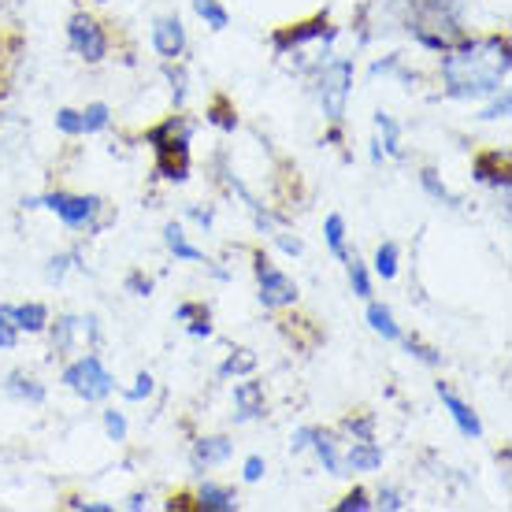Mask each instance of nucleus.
Wrapping results in <instances>:
<instances>
[{
	"label": "nucleus",
	"mask_w": 512,
	"mask_h": 512,
	"mask_svg": "<svg viewBox=\"0 0 512 512\" xmlns=\"http://www.w3.org/2000/svg\"><path fill=\"white\" fill-rule=\"evenodd\" d=\"M401 346L409 349L412 357L420 360V364H427V368H442V353H438L435 346H427V342H420L416 334H401Z\"/></svg>",
	"instance_id": "nucleus-29"
},
{
	"label": "nucleus",
	"mask_w": 512,
	"mask_h": 512,
	"mask_svg": "<svg viewBox=\"0 0 512 512\" xmlns=\"http://www.w3.org/2000/svg\"><path fill=\"white\" fill-rule=\"evenodd\" d=\"M312 438H316V427H297L294 435H290V453H305V449H312Z\"/></svg>",
	"instance_id": "nucleus-42"
},
{
	"label": "nucleus",
	"mask_w": 512,
	"mask_h": 512,
	"mask_svg": "<svg viewBox=\"0 0 512 512\" xmlns=\"http://www.w3.org/2000/svg\"><path fill=\"white\" fill-rule=\"evenodd\" d=\"M375 509H386V512H401L409 501H405V494L401 490H394V487H383L379 494H375V501H372Z\"/></svg>",
	"instance_id": "nucleus-36"
},
{
	"label": "nucleus",
	"mask_w": 512,
	"mask_h": 512,
	"mask_svg": "<svg viewBox=\"0 0 512 512\" xmlns=\"http://www.w3.org/2000/svg\"><path fill=\"white\" fill-rule=\"evenodd\" d=\"M386 461L383 446L375 442V438H353L346 446V453H342V464H346V475L357 472V475H372L379 472Z\"/></svg>",
	"instance_id": "nucleus-12"
},
{
	"label": "nucleus",
	"mask_w": 512,
	"mask_h": 512,
	"mask_svg": "<svg viewBox=\"0 0 512 512\" xmlns=\"http://www.w3.org/2000/svg\"><path fill=\"white\" fill-rule=\"evenodd\" d=\"M375 130H379V145H383V153H390V156H405V149H401V123H397L390 112H375Z\"/></svg>",
	"instance_id": "nucleus-20"
},
{
	"label": "nucleus",
	"mask_w": 512,
	"mask_h": 512,
	"mask_svg": "<svg viewBox=\"0 0 512 512\" xmlns=\"http://www.w3.org/2000/svg\"><path fill=\"white\" fill-rule=\"evenodd\" d=\"M509 108H512L509 90H501V93H494V97H490V104L479 112V119H505V116H509Z\"/></svg>",
	"instance_id": "nucleus-37"
},
{
	"label": "nucleus",
	"mask_w": 512,
	"mask_h": 512,
	"mask_svg": "<svg viewBox=\"0 0 512 512\" xmlns=\"http://www.w3.org/2000/svg\"><path fill=\"white\" fill-rule=\"evenodd\" d=\"M186 331H190L193 338H212V316H208V308L201 312V316H193V320L186 323Z\"/></svg>",
	"instance_id": "nucleus-43"
},
{
	"label": "nucleus",
	"mask_w": 512,
	"mask_h": 512,
	"mask_svg": "<svg viewBox=\"0 0 512 512\" xmlns=\"http://www.w3.org/2000/svg\"><path fill=\"white\" fill-rule=\"evenodd\" d=\"M167 82H171V93H175V108H182L186 104V71L182 67H167Z\"/></svg>",
	"instance_id": "nucleus-40"
},
{
	"label": "nucleus",
	"mask_w": 512,
	"mask_h": 512,
	"mask_svg": "<svg viewBox=\"0 0 512 512\" xmlns=\"http://www.w3.org/2000/svg\"><path fill=\"white\" fill-rule=\"evenodd\" d=\"M197 509L201 512H234L238 509V494L231 487H219V483H201L197 490Z\"/></svg>",
	"instance_id": "nucleus-18"
},
{
	"label": "nucleus",
	"mask_w": 512,
	"mask_h": 512,
	"mask_svg": "<svg viewBox=\"0 0 512 512\" xmlns=\"http://www.w3.org/2000/svg\"><path fill=\"white\" fill-rule=\"evenodd\" d=\"M67 45H71V52H75L78 60H86V64H101L104 56H108V34H104V26L86 12L71 15V23H67Z\"/></svg>",
	"instance_id": "nucleus-6"
},
{
	"label": "nucleus",
	"mask_w": 512,
	"mask_h": 512,
	"mask_svg": "<svg viewBox=\"0 0 512 512\" xmlns=\"http://www.w3.org/2000/svg\"><path fill=\"white\" fill-rule=\"evenodd\" d=\"M253 372H256V353H253V349H234L231 357L216 368L219 379H242V375H253Z\"/></svg>",
	"instance_id": "nucleus-23"
},
{
	"label": "nucleus",
	"mask_w": 512,
	"mask_h": 512,
	"mask_svg": "<svg viewBox=\"0 0 512 512\" xmlns=\"http://www.w3.org/2000/svg\"><path fill=\"white\" fill-rule=\"evenodd\" d=\"M56 130L64 138H82V112L78 108H60L56 112Z\"/></svg>",
	"instance_id": "nucleus-32"
},
{
	"label": "nucleus",
	"mask_w": 512,
	"mask_h": 512,
	"mask_svg": "<svg viewBox=\"0 0 512 512\" xmlns=\"http://www.w3.org/2000/svg\"><path fill=\"white\" fill-rule=\"evenodd\" d=\"M264 472H268V461H264L260 453H249V457H245V464H242L245 483H260V479H264Z\"/></svg>",
	"instance_id": "nucleus-38"
},
{
	"label": "nucleus",
	"mask_w": 512,
	"mask_h": 512,
	"mask_svg": "<svg viewBox=\"0 0 512 512\" xmlns=\"http://www.w3.org/2000/svg\"><path fill=\"white\" fill-rule=\"evenodd\" d=\"M234 409L238 423H249V420H264V409H268V401H264V383H256V379H245V383H234Z\"/></svg>",
	"instance_id": "nucleus-13"
},
{
	"label": "nucleus",
	"mask_w": 512,
	"mask_h": 512,
	"mask_svg": "<svg viewBox=\"0 0 512 512\" xmlns=\"http://www.w3.org/2000/svg\"><path fill=\"white\" fill-rule=\"evenodd\" d=\"M475 179L501 190V197H509V167H505V156L501 153L479 156V160H475Z\"/></svg>",
	"instance_id": "nucleus-16"
},
{
	"label": "nucleus",
	"mask_w": 512,
	"mask_h": 512,
	"mask_svg": "<svg viewBox=\"0 0 512 512\" xmlns=\"http://www.w3.org/2000/svg\"><path fill=\"white\" fill-rule=\"evenodd\" d=\"M271 242L279 245L286 256H301V253H305V242H301V238H290V234H282V231L271 234Z\"/></svg>",
	"instance_id": "nucleus-41"
},
{
	"label": "nucleus",
	"mask_w": 512,
	"mask_h": 512,
	"mask_svg": "<svg viewBox=\"0 0 512 512\" xmlns=\"http://www.w3.org/2000/svg\"><path fill=\"white\" fill-rule=\"evenodd\" d=\"M15 323H19V334H45L49 331V305H41V301L15 305Z\"/></svg>",
	"instance_id": "nucleus-19"
},
{
	"label": "nucleus",
	"mask_w": 512,
	"mask_h": 512,
	"mask_svg": "<svg viewBox=\"0 0 512 512\" xmlns=\"http://www.w3.org/2000/svg\"><path fill=\"white\" fill-rule=\"evenodd\" d=\"M364 316H368V327H372L383 342H401V334H405V331H401V323L394 320L390 305H383V301H372V297H368V312H364Z\"/></svg>",
	"instance_id": "nucleus-17"
},
{
	"label": "nucleus",
	"mask_w": 512,
	"mask_h": 512,
	"mask_svg": "<svg viewBox=\"0 0 512 512\" xmlns=\"http://www.w3.org/2000/svg\"><path fill=\"white\" fill-rule=\"evenodd\" d=\"M312 449H316V457H320L323 472H327V475H346V464H342V442H338V435H334V431H323V427H316Z\"/></svg>",
	"instance_id": "nucleus-15"
},
{
	"label": "nucleus",
	"mask_w": 512,
	"mask_h": 512,
	"mask_svg": "<svg viewBox=\"0 0 512 512\" xmlns=\"http://www.w3.org/2000/svg\"><path fill=\"white\" fill-rule=\"evenodd\" d=\"M201 312H205V305H193V301H182V305L175 308V320H179V323H190L193 316H201Z\"/></svg>",
	"instance_id": "nucleus-46"
},
{
	"label": "nucleus",
	"mask_w": 512,
	"mask_h": 512,
	"mask_svg": "<svg viewBox=\"0 0 512 512\" xmlns=\"http://www.w3.org/2000/svg\"><path fill=\"white\" fill-rule=\"evenodd\" d=\"M323 242H327V249H331V256H338L342 264H346L349 249H346V216H338V212H331V216L323 219Z\"/></svg>",
	"instance_id": "nucleus-21"
},
{
	"label": "nucleus",
	"mask_w": 512,
	"mask_h": 512,
	"mask_svg": "<svg viewBox=\"0 0 512 512\" xmlns=\"http://www.w3.org/2000/svg\"><path fill=\"white\" fill-rule=\"evenodd\" d=\"M334 509H338V512H368V509H375V505H372V494H368V490L353 487L346 498L334 505Z\"/></svg>",
	"instance_id": "nucleus-33"
},
{
	"label": "nucleus",
	"mask_w": 512,
	"mask_h": 512,
	"mask_svg": "<svg viewBox=\"0 0 512 512\" xmlns=\"http://www.w3.org/2000/svg\"><path fill=\"white\" fill-rule=\"evenodd\" d=\"M153 394H156V379L149 372H138L134 386H130V390H123V397H127V401H149Z\"/></svg>",
	"instance_id": "nucleus-35"
},
{
	"label": "nucleus",
	"mask_w": 512,
	"mask_h": 512,
	"mask_svg": "<svg viewBox=\"0 0 512 512\" xmlns=\"http://www.w3.org/2000/svg\"><path fill=\"white\" fill-rule=\"evenodd\" d=\"M342 431H346L349 438H375V416L372 412H364V416H349V420L342 423Z\"/></svg>",
	"instance_id": "nucleus-34"
},
{
	"label": "nucleus",
	"mask_w": 512,
	"mask_h": 512,
	"mask_svg": "<svg viewBox=\"0 0 512 512\" xmlns=\"http://www.w3.org/2000/svg\"><path fill=\"white\" fill-rule=\"evenodd\" d=\"M234 457V442L227 435H208V438H197L190 449V468L197 475L212 472L219 464H227Z\"/></svg>",
	"instance_id": "nucleus-10"
},
{
	"label": "nucleus",
	"mask_w": 512,
	"mask_h": 512,
	"mask_svg": "<svg viewBox=\"0 0 512 512\" xmlns=\"http://www.w3.org/2000/svg\"><path fill=\"white\" fill-rule=\"evenodd\" d=\"M442 78H446V97L453 101H487L494 93L505 90L509 78V38H464L449 52H442L438 64Z\"/></svg>",
	"instance_id": "nucleus-1"
},
{
	"label": "nucleus",
	"mask_w": 512,
	"mask_h": 512,
	"mask_svg": "<svg viewBox=\"0 0 512 512\" xmlns=\"http://www.w3.org/2000/svg\"><path fill=\"white\" fill-rule=\"evenodd\" d=\"M353 75H357V64H353L349 56H327V60L320 64V75H316V97H320L323 119L334 123V127L346 123Z\"/></svg>",
	"instance_id": "nucleus-2"
},
{
	"label": "nucleus",
	"mask_w": 512,
	"mask_h": 512,
	"mask_svg": "<svg viewBox=\"0 0 512 512\" xmlns=\"http://www.w3.org/2000/svg\"><path fill=\"white\" fill-rule=\"evenodd\" d=\"M193 12L201 15L205 26H212V30H227L231 26V12L219 0H193Z\"/></svg>",
	"instance_id": "nucleus-28"
},
{
	"label": "nucleus",
	"mask_w": 512,
	"mask_h": 512,
	"mask_svg": "<svg viewBox=\"0 0 512 512\" xmlns=\"http://www.w3.org/2000/svg\"><path fill=\"white\" fill-rule=\"evenodd\" d=\"M112 123V108L104 101H93L82 108V134H101Z\"/></svg>",
	"instance_id": "nucleus-27"
},
{
	"label": "nucleus",
	"mask_w": 512,
	"mask_h": 512,
	"mask_svg": "<svg viewBox=\"0 0 512 512\" xmlns=\"http://www.w3.org/2000/svg\"><path fill=\"white\" fill-rule=\"evenodd\" d=\"M397 260H401V249H397V242H379V249H375V260H372V271L383 282L397 279Z\"/></svg>",
	"instance_id": "nucleus-24"
},
{
	"label": "nucleus",
	"mask_w": 512,
	"mask_h": 512,
	"mask_svg": "<svg viewBox=\"0 0 512 512\" xmlns=\"http://www.w3.org/2000/svg\"><path fill=\"white\" fill-rule=\"evenodd\" d=\"M60 383H64L67 390H75L86 405H97V401L116 394V375L104 368V360L97 357L93 349L67 364L64 375H60Z\"/></svg>",
	"instance_id": "nucleus-4"
},
{
	"label": "nucleus",
	"mask_w": 512,
	"mask_h": 512,
	"mask_svg": "<svg viewBox=\"0 0 512 512\" xmlns=\"http://www.w3.org/2000/svg\"><path fill=\"white\" fill-rule=\"evenodd\" d=\"M49 334H52V353H67V349H97L101 342V323L97 316H60V320L52 323L49 320Z\"/></svg>",
	"instance_id": "nucleus-7"
},
{
	"label": "nucleus",
	"mask_w": 512,
	"mask_h": 512,
	"mask_svg": "<svg viewBox=\"0 0 512 512\" xmlns=\"http://www.w3.org/2000/svg\"><path fill=\"white\" fill-rule=\"evenodd\" d=\"M123 286H127V294H134V297H149V294H153V279H149V275H141V271H130Z\"/></svg>",
	"instance_id": "nucleus-39"
},
{
	"label": "nucleus",
	"mask_w": 512,
	"mask_h": 512,
	"mask_svg": "<svg viewBox=\"0 0 512 512\" xmlns=\"http://www.w3.org/2000/svg\"><path fill=\"white\" fill-rule=\"evenodd\" d=\"M253 275H256V290H260L256 297H260V305L268 308V312L297 305V282L282 268H275L264 253L253 256Z\"/></svg>",
	"instance_id": "nucleus-5"
},
{
	"label": "nucleus",
	"mask_w": 512,
	"mask_h": 512,
	"mask_svg": "<svg viewBox=\"0 0 512 512\" xmlns=\"http://www.w3.org/2000/svg\"><path fill=\"white\" fill-rule=\"evenodd\" d=\"M4 394L15 397V401H23V405H45L49 390H45V386H41L30 372L15 368V372L4 375Z\"/></svg>",
	"instance_id": "nucleus-14"
},
{
	"label": "nucleus",
	"mask_w": 512,
	"mask_h": 512,
	"mask_svg": "<svg viewBox=\"0 0 512 512\" xmlns=\"http://www.w3.org/2000/svg\"><path fill=\"white\" fill-rule=\"evenodd\" d=\"M435 390H438V397H442V405H446L453 427H457V431H461L464 438H483V420H479V412H475L472 405L464 401V397L453 394V390H449L446 383H438Z\"/></svg>",
	"instance_id": "nucleus-11"
},
{
	"label": "nucleus",
	"mask_w": 512,
	"mask_h": 512,
	"mask_svg": "<svg viewBox=\"0 0 512 512\" xmlns=\"http://www.w3.org/2000/svg\"><path fill=\"white\" fill-rule=\"evenodd\" d=\"M23 208H49L60 216L64 227L71 231H86V234H97L104 223H97V216L104 212V201L101 197H86V193H67V190H56V193H41V197H26Z\"/></svg>",
	"instance_id": "nucleus-3"
},
{
	"label": "nucleus",
	"mask_w": 512,
	"mask_h": 512,
	"mask_svg": "<svg viewBox=\"0 0 512 512\" xmlns=\"http://www.w3.org/2000/svg\"><path fill=\"white\" fill-rule=\"evenodd\" d=\"M420 186H423V193L431 197V201H438V205H446V208H461V197L449 190L446 182L438 179V171L435 167H423L420 171Z\"/></svg>",
	"instance_id": "nucleus-22"
},
{
	"label": "nucleus",
	"mask_w": 512,
	"mask_h": 512,
	"mask_svg": "<svg viewBox=\"0 0 512 512\" xmlns=\"http://www.w3.org/2000/svg\"><path fill=\"white\" fill-rule=\"evenodd\" d=\"M67 505H71V509H86V512H116V505H108V501H82V498H71Z\"/></svg>",
	"instance_id": "nucleus-45"
},
{
	"label": "nucleus",
	"mask_w": 512,
	"mask_h": 512,
	"mask_svg": "<svg viewBox=\"0 0 512 512\" xmlns=\"http://www.w3.org/2000/svg\"><path fill=\"white\" fill-rule=\"evenodd\" d=\"M190 216L197 219V223H201L205 231H212V223H216V212H212V208H197V205H193V208H190Z\"/></svg>",
	"instance_id": "nucleus-47"
},
{
	"label": "nucleus",
	"mask_w": 512,
	"mask_h": 512,
	"mask_svg": "<svg viewBox=\"0 0 512 512\" xmlns=\"http://www.w3.org/2000/svg\"><path fill=\"white\" fill-rule=\"evenodd\" d=\"M104 435L112 438V442H127V435H130L127 412H119V409H104Z\"/></svg>",
	"instance_id": "nucleus-31"
},
{
	"label": "nucleus",
	"mask_w": 512,
	"mask_h": 512,
	"mask_svg": "<svg viewBox=\"0 0 512 512\" xmlns=\"http://www.w3.org/2000/svg\"><path fill=\"white\" fill-rule=\"evenodd\" d=\"M164 245H167V253L175 256V260H186V264H201V268H208L216 279H231L223 268H216L212 260H208L205 249H197V245L186 238V231H182V223H164Z\"/></svg>",
	"instance_id": "nucleus-9"
},
{
	"label": "nucleus",
	"mask_w": 512,
	"mask_h": 512,
	"mask_svg": "<svg viewBox=\"0 0 512 512\" xmlns=\"http://www.w3.org/2000/svg\"><path fill=\"white\" fill-rule=\"evenodd\" d=\"M82 268V253L78 249H67V253H56L49 260V268H45V279L52 282V286H60V282L67 279V271Z\"/></svg>",
	"instance_id": "nucleus-26"
},
{
	"label": "nucleus",
	"mask_w": 512,
	"mask_h": 512,
	"mask_svg": "<svg viewBox=\"0 0 512 512\" xmlns=\"http://www.w3.org/2000/svg\"><path fill=\"white\" fill-rule=\"evenodd\" d=\"M19 346V323H15V305H0V349Z\"/></svg>",
	"instance_id": "nucleus-30"
},
{
	"label": "nucleus",
	"mask_w": 512,
	"mask_h": 512,
	"mask_svg": "<svg viewBox=\"0 0 512 512\" xmlns=\"http://www.w3.org/2000/svg\"><path fill=\"white\" fill-rule=\"evenodd\" d=\"M153 49L164 64H175L186 52V26L179 15H160L153 23Z\"/></svg>",
	"instance_id": "nucleus-8"
},
{
	"label": "nucleus",
	"mask_w": 512,
	"mask_h": 512,
	"mask_svg": "<svg viewBox=\"0 0 512 512\" xmlns=\"http://www.w3.org/2000/svg\"><path fill=\"white\" fill-rule=\"evenodd\" d=\"M346 268H349V290H353V297L368 301L372 297V271H368V264L360 256H349Z\"/></svg>",
	"instance_id": "nucleus-25"
},
{
	"label": "nucleus",
	"mask_w": 512,
	"mask_h": 512,
	"mask_svg": "<svg viewBox=\"0 0 512 512\" xmlns=\"http://www.w3.org/2000/svg\"><path fill=\"white\" fill-rule=\"evenodd\" d=\"M212 123H216V127H223V130H234L238 127V119H234V112H227V108H223V104H216V108H212Z\"/></svg>",
	"instance_id": "nucleus-44"
},
{
	"label": "nucleus",
	"mask_w": 512,
	"mask_h": 512,
	"mask_svg": "<svg viewBox=\"0 0 512 512\" xmlns=\"http://www.w3.org/2000/svg\"><path fill=\"white\" fill-rule=\"evenodd\" d=\"M127 509H130V512L149 509V494H130V498H127Z\"/></svg>",
	"instance_id": "nucleus-48"
}]
</instances>
